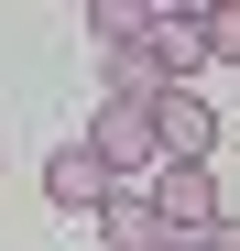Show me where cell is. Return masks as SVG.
Returning <instances> with one entry per match:
<instances>
[{
    "mask_svg": "<svg viewBox=\"0 0 240 251\" xmlns=\"http://www.w3.org/2000/svg\"><path fill=\"white\" fill-rule=\"evenodd\" d=\"M208 142H218V109L208 99H186V88L153 99V153H164V164H208Z\"/></svg>",
    "mask_w": 240,
    "mask_h": 251,
    "instance_id": "obj_2",
    "label": "cell"
},
{
    "mask_svg": "<svg viewBox=\"0 0 240 251\" xmlns=\"http://www.w3.org/2000/svg\"><path fill=\"white\" fill-rule=\"evenodd\" d=\"M153 251H208V240H153Z\"/></svg>",
    "mask_w": 240,
    "mask_h": 251,
    "instance_id": "obj_10",
    "label": "cell"
},
{
    "mask_svg": "<svg viewBox=\"0 0 240 251\" xmlns=\"http://www.w3.org/2000/svg\"><path fill=\"white\" fill-rule=\"evenodd\" d=\"M208 251H240V207H218V229H208Z\"/></svg>",
    "mask_w": 240,
    "mask_h": 251,
    "instance_id": "obj_9",
    "label": "cell"
},
{
    "mask_svg": "<svg viewBox=\"0 0 240 251\" xmlns=\"http://www.w3.org/2000/svg\"><path fill=\"white\" fill-rule=\"evenodd\" d=\"M208 55L240 66V0H208Z\"/></svg>",
    "mask_w": 240,
    "mask_h": 251,
    "instance_id": "obj_8",
    "label": "cell"
},
{
    "mask_svg": "<svg viewBox=\"0 0 240 251\" xmlns=\"http://www.w3.org/2000/svg\"><path fill=\"white\" fill-rule=\"evenodd\" d=\"M44 197H55V207H76V219H88V207L109 197V164H98L88 142H66V153H44Z\"/></svg>",
    "mask_w": 240,
    "mask_h": 251,
    "instance_id": "obj_5",
    "label": "cell"
},
{
    "mask_svg": "<svg viewBox=\"0 0 240 251\" xmlns=\"http://www.w3.org/2000/svg\"><path fill=\"white\" fill-rule=\"evenodd\" d=\"M88 33H98V55H131L142 33H153V0H98V11H88Z\"/></svg>",
    "mask_w": 240,
    "mask_h": 251,
    "instance_id": "obj_7",
    "label": "cell"
},
{
    "mask_svg": "<svg viewBox=\"0 0 240 251\" xmlns=\"http://www.w3.org/2000/svg\"><path fill=\"white\" fill-rule=\"evenodd\" d=\"M142 55H153V76H164V88H186V76L208 66V11H153Z\"/></svg>",
    "mask_w": 240,
    "mask_h": 251,
    "instance_id": "obj_3",
    "label": "cell"
},
{
    "mask_svg": "<svg viewBox=\"0 0 240 251\" xmlns=\"http://www.w3.org/2000/svg\"><path fill=\"white\" fill-rule=\"evenodd\" d=\"M88 219H98V240H109V251H153V240H164V219H153V197H142V186H109Z\"/></svg>",
    "mask_w": 240,
    "mask_h": 251,
    "instance_id": "obj_6",
    "label": "cell"
},
{
    "mask_svg": "<svg viewBox=\"0 0 240 251\" xmlns=\"http://www.w3.org/2000/svg\"><path fill=\"white\" fill-rule=\"evenodd\" d=\"M153 219H164V240H208L218 229V175L208 164H153Z\"/></svg>",
    "mask_w": 240,
    "mask_h": 251,
    "instance_id": "obj_1",
    "label": "cell"
},
{
    "mask_svg": "<svg viewBox=\"0 0 240 251\" xmlns=\"http://www.w3.org/2000/svg\"><path fill=\"white\" fill-rule=\"evenodd\" d=\"M88 153L109 164V175H120V164H164V153H153V109L109 99V109H98V131H88Z\"/></svg>",
    "mask_w": 240,
    "mask_h": 251,
    "instance_id": "obj_4",
    "label": "cell"
}]
</instances>
